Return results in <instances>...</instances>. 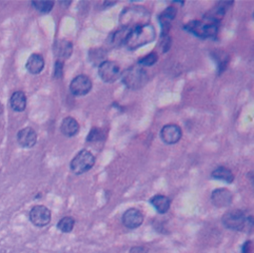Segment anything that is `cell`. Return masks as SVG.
<instances>
[{
    "instance_id": "15",
    "label": "cell",
    "mask_w": 254,
    "mask_h": 253,
    "mask_svg": "<svg viewBox=\"0 0 254 253\" xmlns=\"http://www.w3.org/2000/svg\"><path fill=\"white\" fill-rule=\"evenodd\" d=\"M17 141L23 148H32L37 142L36 132L32 128H24L18 132Z\"/></svg>"
},
{
    "instance_id": "8",
    "label": "cell",
    "mask_w": 254,
    "mask_h": 253,
    "mask_svg": "<svg viewBox=\"0 0 254 253\" xmlns=\"http://www.w3.org/2000/svg\"><path fill=\"white\" fill-rule=\"evenodd\" d=\"M31 222L38 227H43L51 221V211L44 205H36L29 212Z\"/></svg>"
},
{
    "instance_id": "1",
    "label": "cell",
    "mask_w": 254,
    "mask_h": 253,
    "mask_svg": "<svg viewBox=\"0 0 254 253\" xmlns=\"http://www.w3.org/2000/svg\"><path fill=\"white\" fill-rule=\"evenodd\" d=\"M150 21V12L142 5L129 6L124 9L120 16L122 27L132 30L136 27L147 25Z\"/></svg>"
},
{
    "instance_id": "26",
    "label": "cell",
    "mask_w": 254,
    "mask_h": 253,
    "mask_svg": "<svg viewBox=\"0 0 254 253\" xmlns=\"http://www.w3.org/2000/svg\"><path fill=\"white\" fill-rule=\"evenodd\" d=\"M158 60H159L158 54L156 52H152L147 56L141 58L138 62V65H140L141 67H151L155 65L158 62Z\"/></svg>"
},
{
    "instance_id": "5",
    "label": "cell",
    "mask_w": 254,
    "mask_h": 253,
    "mask_svg": "<svg viewBox=\"0 0 254 253\" xmlns=\"http://www.w3.org/2000/svg\"><path fill=\"white\" fill-rule=\"evenodd\" d=\"M95 165V157L87 150L79 152L71 161L70 169L75 175H83L90 171Z\"/></svg>"
},
{
    "instance_id": "7",
    "label": "cell",
    "mask_w": 254,
    "mask_h": 253,
    "mask_svg": "<svg viewBox=\"0 0 254 253\" xmlns=\"http://www.w3.org/2000/svg\"><path fill=\"white\" fill-rule=\"evenodd\" d=\"M99 76L102 81L106 83H113L121 76V69L119 65L112 61H105L99 66Z\"/></svg>"
},
{
    "instance_id": "10",
    "label": "cell",
    "mask_w": 254,
    "mask_h": 253,
    "mask_svg": "<svg viewBox=\"0 0 254 253\" xmlns=\"http://www.w3.org/2000/svg\"><path fill=\"white\" fill-rule=\"evenodd\" d=\"M183 136V131L180 126L176 124H169L163 126L161 131V139L167 145L177 144Z\"/></svg>"
},
{
    "instance_id": "28",
    "label": "cell",
    "mask_w": 254,
    "mask_h": 253,
    "mask_svg": "<svg viewBox=\"0 0 254 253\" xmlns=\"http://www.w3.org/2000/svg\"><path fill=\"white\" fill-rule=\"evenodd\" d=\"M105 139V134L104 132L99 129V128H93L89 135L87 136V142H90V143H96V142H100V141H103Z\"/></svg>"
},
{
    "instance_id": "3",
    "label": "cell",
    "mask_w": 254,
    "mask_h": 253,
    "mask_svg": "<svg viewBox=\"0 0 254 253\" xmlns=\"http://www.w3.org/2000/svg\"><path fill=\"white\" fill-rule=\"evenodd\" d=\"M121 78L127 88L133 90L142 88L148 82L147 72L140 65H134L125 70Z\"/></svg>"
},
{
    "instance_id": "14",
    "label": "cell",
    "mask_w": 254,
    "mask_h": 253,
    "mask_svg": "<svg viewBox=\"0 0 254 253\" xmlns=\"http://www.w3.org/2000/svg\"><path fill=\"white\" fill-rule=\"evenodd\" d=\"M178 10L175 6H170L165 9L159 16V21L162 26V36L169 35L172 21L176 18Z\"/></svg>"
},
{
    "instance_id": "25",
    "label": "cell",
    "mask_w": 254,
    "mask_h": 253,
    "mask_svg": "<svg viewBox=\"0 0 254 253\" xmlns=\"http://www.w3.org/2000/svg\"><path fill=\"white\" fill-rule=\"evenodd\" d=\"M74 225H75L74 218L71 217V216H65V217H63L62 219L59 220V222L57 224V227L60 231L68 233V232L72 231V229L74 228Z\"/></svg>"
},
{
    "instance_id": "31",
    "label": "cell",
    "mask_w": 254,
    "mask_h": 253,
    "mask_svg": "<svg viewBox=\"0 0 254 253\" xmlns=\"http://www.w3.org/2000/svg\"><path fill=\"white\" fill-rule=\"evenodd\" d=\"M149 249L146 246H135L131 248L130 253H148Z\"/></svg>"
},
{
    "instance_id": "9",
    "label": "cell",
    "mask_w": 254,
    "mask_h": 253,
    "mask_svg": "<svg viewBox=\"0 0 254 253\" xmlns=\"http://www.w3.org/2000/svg\"><path fill=\"white\" fill-rule=\"evenodd\" d=\"M92 89V81L86 75H79L70 84V91L74 96L81 97L87 95Z\"/></svg>"
},
{
    "instance_id": "13",
    "label": "cell",
    "mask_w": 254,
    "mask_h": 253,
    "mask_svg": "<svg viewBox=\"0 0 254 253\" xmlns=\"http://www.w3.org/2000/svg\"><path fill=\"white\" fill-rule=\"evenodd\" d=\"M211 202L216 207L228 206L232 202V193L227 189H217L211 193Z\"/></svg>"
},
{
    "instance_id": "2",
    "label": "cell",
    "mask_w": 254,
    "mask_h": 253,
    "mask_svg": "<svg viewBox=\"0 0 254 253\" xmlns=\"http://www.w3.org/2000/svg\"><path fill=\"white\" fill-rule=\"evenodd\" d=\"M156 38V30L150 25H144L140 27H136L128 33L125 40L126 46L130 50H135L144 45H147L153 42Z\"/></svg>"
},
{
    "instance_id": "18",
    "label": "cell",
    "mask_w": 254,
    "mask_h": 253,
    "mask_svg": "<svg viewBox=\"0 0 254 253\" xmlns=\"http://www.w3.org/2000/svg\"><path fill=\"white\" fill-rule=\"evenodd\" d=\"M44 58L42 57V55L40 54H32L26 63V69L31 73V74H39L42 72V70L44 69Z\"/></svg>"
},
{
    "instance_id": "17",
    "label": "cell",
    "mask_w": 254,
    "mask_h": 253,
    "mask_svg": "<svg viewBox=\"0 0 254 253\" xmlns=\"http://www.w3.org/2000/svg\"><path fill=\"white\" fill-rule=\"evenodd\" d=\"M60 129H61V133L64 136L71 138L78 134L80 126H79V123L74 118L67 117L62 121Z\"/></svg>"
},
{
    "instance_id": "12",
    "label": "cell",
    "mask_w": 254,
    "mask_h": 253,
    "mask_svg": "<svg viewBox=\"0 0 254 253\" xmlns=\"http://www.w3.org/2000/svg\"><path fill=\"white\" fill-rule=\"evenodd\" d=\"M233 4L232 1H221L219 2L214 8H212L210 11H208L204 15V19L207 20V22L211 23H217L223 18L225 15V12L229 6Z\"/></svg>"
},
{
    "instance_id": "27",
    "label": "cell",
    "mask_w": 254,
    "mask_h": 253,
    "mask_svg": "<svg viewBox=\"0 0 254 253\" xmlns=\"http://www.w3.org/2000/svg\"><path fill=\"white\" fill-rule=\"evenodd\" d=\"M32 5L41 13H49L54 6L53 1H32Z\"/></svg>"
},
{
    "instance_id": "23",
    "label": "cell",
    "mask_w": 254,
    "mask_h": 253,
    "mask_svg": "<svg viewBox=\"0 0 254 253\" xmlns=\"http://www.w3.org/2000/svg\"><path fill=\"white\" fill-rule=\"evenodd\" d=\"M129 32H130L129 29L124 28V27H122L121 29L117 30V31L114 32V33L112 34V36L110 37L111 44H112V45H115V46H119L120 44L125 43L126 37H127V35H128Z\"/></svg>"
},
{
    "instance_id": "4",
    "label": "cell",
    "mask_w": 254,
    "mask_h": 253,
    "mask_svg": "<svg viewBox=\"0 0 254 253\" xmlns=\"http://www.w3.org/2000/svg\"><path fill=\"white\" fill-rule=\"evenodd\" d=\"M184 29L196 37L205 38H215L218 32V24L211 22H202L198 20L190 21L184 26Z\"/></svg>"
},
{
    "instance_id": "6",
    "label": "cell",
    "mask_w": 254,
    "mask_h": 253,
    "mask_svg": "<svg viewBox=\"0 0 254 253\" xmlns=\"http://www.w3.org/2000/svg\"><path fill=\"white\" fill-rule=\"evenodd\" d=\"M223 225L232 230H242L247 224V218L241 210H231L222 216Z\"/></svg>"
},
{
    "instance_id": "22",
    "label": "cell",
    "mask_w": 254,
    "mask_h": 253,
    "mask_svg": "<svg viewBox=\"0 0 254 253\" xmlns=\"http://www.w3.org/2000/svg\"><path fill=\"white\" fill-rule=\"evenodd\" d=\"M89 59L94 66H100L106 61V51L103 49H93L89 53Z\"/></svg>"
},
{
    "instance_id": "30",
    "label": "cell",
    "mask_w": 254,
    "mask_h": 253,
    "mask_svg": "<svg viewBox=\"0 0 254 253\" xmlns=\"http://www.w3.org/2000/svg\"><path fill=\"white\" fill-rule=\"evenodd\" d=\"M171 44H172V40L171 37L169 35H165L162 36V40H161V47L163 48V52L166 53L170 50L171 48Z\"/></svg>"
},
{
    "instance_id": "29",
    "label": "cell",
    "mask_w": 254,
    "mask_h": 253,
    "mask_svg": "<svg viewBox=\"0 0 254 253\" xmlns=\"http://www.w3.org/2000/svg\"><path fill=\"white\" fill-rule=\"evenodd\" d=\"M63 68H64V63L62 61L57 60L54 68V77L56 79H60L63 76Z\"/></svg>"
},
{
    "instance_id": "24",
    "label": "cell",
    "mask_w": 254,
    "mask_h": 253,
    "mask_svg": "<svg viewBox=\"0 0 254 253\" xmlns=\"http://www.w3.org/2000/svg\"><path fill=\"white\" fill-rule=\"evenodd\" d=\"M215 57V60L217 62V67H218V74H221L223 71H225L228 61H229V57L226 53L222 52V51H216L215 54H213Z\"/></svg>"
},
{
    "instance_id": "21",
    "label": "cell",
    "mask_w": 254,
    "mask_h": 253,
    "mask_svg": "<svg viewBox=\"0 0 254 253\" xmlns=\"http://www.w3.org/2000/svg\"><path fill=\"white\" fill-rule=\"evenodd\" d=\"M212 179L214 180H218V181H223L227 184H231L234 180V176L232 174V172L224 167H219L217 169H215L212 174H211Z\"/></svg>"
},
{
    "instance_id": "20",
    "label": "cell",
    "mask_w": 254,
    "mask_h": 253,
    "mask_svg": "<svg viewBox=\"0 0 254 253\" xmlns=\"http://www.w3.org/2000/svg\"><path fill=\"white\" fill-rule=\"evenodd\" d=\"M10 106L16 112H22L26 108V96L23 92L17 91L10 98Z\"/></svg>"
},
{
    "instance_id": "19",
    "label": "cell",
    "mask_w": 254,
    "mask_h": 253,
    "mask_svg": "<svg viewBox=\"0 0 254 253\" xmlns=\"http://www.w3.org/2000/svg\"><path fill=\"white\" fill-rule=\"evenodd\" d=\"M150 202L156 208V210L161 214L167 213L171 206L170 198L168 196L162 195V194H157V195L153 196L151 198Z\"/></svg>"
},
{
    "instance_id": "16",
    "label": "cell",
    "mask_w": 254,
    "mask_h": 253,
    "mask_svg": "<svg viewBox=\"0 0 254 253\" xmlns=\"http://www.w3.org/2000/svg\"><path fill=\"white\" fill-rule=\"evenodd\" d=\"M54 53L59 61L68 59L73 53V44L68 40H59L54 45Z\"/></svg>"
},
{
    "instance_id": "11",
    "label": "cell",
    "mask_w": 254,
    "mask_h": 253,
    "mask_svg": "<svg viewBox=\"0 0 254 253\" xmlns=\"http://www.w3.org/2000/svg\"><path fill=\"white\" fill-rule=\"evenodd\" d=\"M122 220L127 228L135 229L142 225L144 221V215L141 210L137 208H130L123 214Z\"/></svg>"
}]
</instances>
